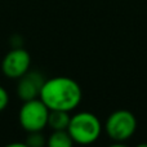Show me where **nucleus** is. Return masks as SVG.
<instances>
[{
	"label": "nucleus",
	"instance_id": "1",
	"mask_svg": "<svg viewBox=\"0 0 147 147\" xmlns=\"http://www.w3.org/2000/svg\"><path fill=\"white\" fill-rule=\"evenodd\" d=\"M39 98L49 110L72 111L79 106L83 92L78 81L67 76H56L44 81Z\"/></svg>",
	"mask_w": 147,
	"mask_h": 147
},
{
	"label": "nucleus",
	"instance_id": "2",
	"mask_svg": "<svg viewBox=\"0 0 147 147\" xmlns=\"http://www.w3.org/2000/svg\"><path fill=\"white\" fill-rule=\"evenodd\" d=\"M67 132L74 143L92 145L99 138L102 133V124L99 119L92 112H78L70 119Z\"/></svg>",
	"mask_w": 147,
	"mask_h": 147
},
{
	"label": "nucleus",
	"instance_id": "3",
	"mask_svg": "<svg viewBox=\"0 0 147 147\" xmlns=\"http://www.w3.org/2000/svg\"><path fill=\"white\" fill-rule=\"evenodd\" d=\"M49 109L40 98L25 101L20 109L18 120L20 124L27 133L41 132L48 124Z\"/></svg>",
	"mask_w": 147,
	"mask_h": 147
},
{
	"label": "nucleus",
	"instance_id": "4",
	"mask_svg": "<svg viewBox=\"0 0 147 147\" xmlns=\"http://www.w3.org/2000/svg\"><path fill=\"white\" fill-rule=\"evenodd\" d=\"M105 129L112 141L125 142L136 133L137 119L128 110H117L107 117Z\"/></svg>",
	"mask_w": 147,
	"mask_h": 147
},
{
	"label": "nucleus",
	"instance_id": "5",
	"mask_svg": "<svg viewBox=\"0 0 147 147\" xmlns=\"http://www.w3.org/2000/svg\"><path fill=\"white\" fill-rule=\"evenodd\" d=\"M31 57L26 49L16 48L9 51L1 62V71L8 79H20L30 70Z\"/></svg>",
	"mask_w": 147,
	"mask_h": 147
},
{
	"label": "nucleus",
	"instance_id": "6",
	"mask_svg": "<svg viewBox=\"0 0 147 147\" xmlns=\"http://www.w3.org/2000/svg\"><path fill=\"white\" fill-rule=\"evenodd\" d=\"M18 80L20 81H18V85H17V96L23 102L39 98L40 90L43 88L44 81H45V79L43 78V75L40 72L30 71L28 70Z\"/></svg>",
	"mask_w": 147,
	"mask_h": 147
},
{
	"label": "nucleus",
	"instance_id": "7",
	"mask_svg": "<svg viewBox=\"0 0 147 147\" xmlns=\"http://www.w3.org/2000/svg\"><path fill=\"white\" fill-rule=\"evenodd\" d=\"M70 119H71V116L69 115L67 111L49 110L47 127H49L52 130H67L69 124H70Z\"/></svg>",
	"mask_w": 147,
	"mask_h": 147
},
{
	"label": "nucleus",
	"instance_id": "8",
	"mask_svg": "<svg viewBox=\"0 0 147 147\" xmlns=\"http://www.w3.org/2000/svg\"><path fill=\"white\" fill-rule=\"evenodd\" d=\"M47 145L49 147H71L74 141L67 130H53L47 141Z\"/></svg>",
	"mask_w": 147,
	"mask_h": 147
},
{
	"label": "nucleus",
	"instance_id": "9",
	"mask_svg": "<svg viewBox=\"0 0 147 147\" xmlns=\"http://www.w3.org/2000/svg\"><path fill=\"white\" fill-rule=\"evenodd\" d=\"M47 143L41 132H30L26 138L25 145L27 147H43Z\"/></svg>",
	"mask_w": 147,
	"mask_h": 147
},
{
	"label": "nucleus",
	"instance_id": "10",
	"mask_svg": "<svg viewBox=\"0 0 147 147\" xmlns=\"http://www.w3.org/2000/svg\"><path fill=\"white\" fill-rule=\"evenodd\" d=\"M9 105V94L8 92L0 85V112L4 111L7 106Z\"/></svg>",
	"mask_w": 147,
	"mask_h": 147
}]
</instances>
